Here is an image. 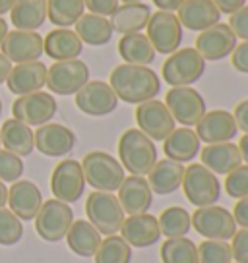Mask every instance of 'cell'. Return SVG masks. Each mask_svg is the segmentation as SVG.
Instances as JSON below:
<instances>
[{
	"instance_id": "3957f363",
	"label": "cell",
	"mask_w": 248,
	"mask_h": 263,
	"mask_svg": "<svg viewBox=\"0 0 248 263\" xmlns=\"http://www.w3.org/2000/svg\"><path fill=\"white\" fill-rule=\"evenodd\" d=\"M82 171L85 176V184L97 192H116L120 188L124 176V168L120 161L105 151H90L83 157Z\"/></svg>"
},
{
	"instance_id": "f5cc1de1",
	"label": "cell",
	"mask_w": 248,
	"mask_h": 263,
	"mask_svg": "<svg viewBox=\"0 0 248 263\" xmlns=\"http://www.w3.org/2000/svg\"><path fill=\"white\" fill-rule=\"evenodd\" d=\"M239 151H240V157H242V161L248 164V134H244L239 141Z\"/></svg>"
},
{
	"instance_id": "e0dca14e",
	"label": "cell",
	"mask_w": 248,
	"mask_h": 263,
	"mask_svg": "<svg viewBox=\"0 0 248 263\" xmlns=\"http://www.w3.org/2000/svg\"><path fill=\"white\" fill-rule=\"evenodd\" d=\"M0 49L10 62H16V64L33 62L45 54L41 35L35 31H22V29L6 33L4 41L0 43Z\"/></svg>"
},
{
	"instance_id": "ee69618b",
	"label": "cell",
	"mask_w": 248,
	"mask_h": 263,
	"mask_svg": "<svg viewBox=\"0 0 248 263\" xmlns=\"http://www.w3.org/2000/svg\"><path fill=\"white\" fill-rule=\"evenodd\" d=\"M229 27L237 35V39L248 41V6H242L229 17Z\"/></svg>"
},
{
	"instance_id": "b9f144b4",
	"label": "cell",
	"mask_w": 248,
	"mask_h": 263,
	"mask_svg": "<svg viewBox=\"0 0 248 263\" xmlns=\"http://www.w3.org/2000/svg\"><path fill=\"white\" fill-rule=\"evenodd\" d=\"M24 174V161L22 157L10 153L6 149H0V180L16 182Z\"/></svg>"
},
{
	"instance_id": "60d3db41",
	"label": "cell",
	"mask_w": 248,
	"mask_h": 263,
	"mask_svg": "<svg viewBox=\"0 0 248 263\" xmlns=\"http://www.w3.org/2000/svg\"><path fill=\"white\" fill-rule=\"evenodd\" d=\"M225 192L235 199L248 196V164H240L225 178Z\"/></svg>"
},
{
	"instance_id": "bcb514c9",
	"label": "cell",
	"mask_w": 248,
	"mask_h": 263,
	"mask_svg": "<svg viewBox=\"0 0 248 263\" xmlns=\"http://www.w3.org/2000/svg\"><path fill=\"white\" fill-rule=\"evenodd\" d=\"M233 68L240 74H248V41H242L231 52Z\"/></svg>"
},
{
	"instance_id": "9a60e30c",
	"label": "cell",
	"mask_w": 248,
	"mask_h": 263,
	"mask_svg": "<svg viewBox=\"0 0 248 263\" xmlns=\"http://www.w3.org/2000/svg\"><path fill=\"white\" fill-rule=\"evenodd\" d=\"M76 107L87 116H107L118 107V97L107 82L93 80L76 93Z\"/></svg>"
},
{
	"instance_id": "c3c4849f",
	"label": "cell",
	"mask_w": 248,
	"mask_h": 263,
	"mask_svg": "<svg viewBox=\"0 0 248 263\" xmlns=\"http://www.w3.org/2000/svg\"><path fill=\"white\" fill-rule=\"evenodd\" d=\"M233 116H235V122H237V128L242 130L244 134H248V99L240 101L239 105L233 110Z\"/></svg>"
},
{
	"instance_id": "52a82bcc",
	"label": "cell",
	"mask_w": 248,
	"mask_h": 263,
	"mask_svg": "<svg viewBox=\"0 0 248 263\" xmlns=\"http://www.w3.org/2000/svg\"><path fill=\"white\" fill-rule=\"evenodd\" d=\"M72 222H74V211L70 203L49 199V201H43L39 213L35 215V232L45 242L55 244L66 238Z\"/></svg>"
},
{
	"instance_id": "7c38bea8",
	"label": "cell",
	"mask_w": 248,
	"mask_h": 263,
	"mask_svg": "<svg viewBox=\"0 0 248 263\" xmlns=\"http://www.w3.org/2000/svg\"><path fill=\"white\" fill-rule=\"evenodd\" d=\"M85 176L82 171V163L74 159H64L55 166L50 174V192L55 199L64 203H76L83 196Z\"/></svg>"
},
{
	"instance_id": "f35d334b",
	"label": "cell",
	"mask_w": 248,
	"mask_h": 263,
	"mask_svg": "<svg viewBox=\"0 0 248 263\" xmlns=\"http://www.w3.org/2000/svg\"><path fill=\"white\" fill-rule=\"evenodd\" d=\"M200 263H233L231 244L227 240H204L198 246Z\"/></svg>"
},
{
	"instance_id": "ba28073f",
	"label": "cell",
	"mask_w": 248,
	"mask_h": 263,
	"mask_svg": "<svg viewBox=\"0 0 248 263\" xmlns=\"http://www.w3.org/2000/svg\"><path fill=\"white\" fill-rule=\"evenodd\" d=\"M192 229L206 240H231L237 232V222L229 209L221 205L196 207L190 215Z\"/></svg>"
},
{
	"instance_id": "f546056e",
	"label": "cell",
	"mask_w": 248,
	"mask_h": 263,
	"mask_svg": "<svg viewBox=\"0 0 248 263\" xmlns=\"http://www.w3.org/2000/svg\"><path fill=\"white\" fill-rule=\"evenodd\" d=\"M0 141L6 151L14 153L17 157H27L31 155L35 147L33 141V132L27 124L20 122L16 118L6 120L0 128Z\"/></svg>"
},
{
	"instance_id": "1f68e13d",
	"label": "cell",
	"mask_w": 248,
	"mask_h": 263,
	"mask_svg": "<svg viewBox=\"0 0 248 263\" xmlns=\"http://www.w3.org/2000/svg\"><path fill=\"white\" fill-rule=\"evenodd\" d=\"M76 35L80 37V41L91 47H103L113 39V25L111 20L97 14H83L76 22Z\"/></svg>"
},
{
	"instance_id": "ac0fdd59",
	"label": "cell",
	"mask_w": 248,
	"mask_h": 263,
	"mask_svg": "<svg viewBox=\"0 0 248 263\" xmlns=\"http://www.w3.org/2000/svg\"><path fill=\"white\" fill-rule=\"evenodd\" d=\"M196 136L204 143H223V141H233L235 136L239 134L235 116L229 110H207L202 116V120L196 124Z\"/></svg>"
},
{
	"instance_id": "2e32d148",
	"label": "cell",
	"mask_w": 248,
	"mask_h": 263,
	"mask_svg": "<svg viewBox=\"0 0 248 263\" xmlns=\"http://www.w3.org/2000/svg\"><path fill=\"white\" fill-rule=\"evenodd\" d=\"M237 47V35L233 33L229 24H215L211 27H207L204 31H200L196 37V45L194 49L200 52V57L204 60H223V58L231 57V52Z\"/></svg>"
},
{
	"instance_id": "4fadbf2b",
	"label": "cell",
	"mask_w": 248,
	"mask_h": 263,
	"mask_svg": "<svg viewBox=\"0 0 248 263\" xmlns=\"http://www.w3.org/2000/svg\"><path fill=\"white\" fill-rule=\"evenodd\" d=\"M57 101L50 93L35 91L29 95H20L12 105V115L16 120L27 126H43L57 115Z\"/></svg>"
},
{
	"instance_id": "6f0895ef",
	"label": "cell",
	"mask_w": 248,
	"mask_h": 263,
	"mask_svg": "<svg viewBox=\"0 0 248 263\" xmlns=\"http://www.w3.org/2000/svg\"><path fill=\"white\" fill-rule=\"evenodd\" d=\"M120 2H124V4H128V2H144V0H120Z\"/></svg>"
},
{
	"instance_id": "8fae6325",
	"label": "cell",
	"mask_w": 248,
	"mask_h": 263,
	"mask_svg": "<svg viewBox=\"0 0 248 263\" xmlns=\"http://www.w3.org/2000/svg\"><path fill=\"white\" fill-rule=\"evenodd\" d=\"M165 105L169 112L173 115L174 122L182 124L186 128L196 126L202 120V116L207 112L206 99L202 93L188 87H171L165 95Z\"/></svg>"
},
{
	"instance_id": "e575fe53",
	"label": "cell",
	"mask_w": 248,
	"mask_h": 263,
	"mask_svg": "<svg viewBox=\"0 0 248 263\" xmlns=\"http://www.w3.org/2000/svg\"><path fill=\"white\" fill-rule=\"evenodd\" d=\"M85 12L83 0H47V20L57 27L74 25Z\"/></svg>"
},
{
	"instance_id": "11a10c76",
	"label": "cell",
	"mask_w": 248,
	"mask_h": 263,
	"mask_svg": "<svg viewBox=\"0 0 248 263\" xmlns=\"http://www.w3.org/2000/svg\"><path fill=\"white\" fill-rule=\"evenodd\" d=\"M14 4H16V0H0V16L8 14Z\"/></svg>"
},
{
	"instance_id": "8992f818",
	"label": "cell",
	"mask_w": 248,
	"mask_h": 263,
	"mask_svg": "<svg viewBox=\"0 0 248 263\" xmlns=\"http://www.w3.org/2000/svg\"><path fill=\"white\" fill-rule=\"evenodd\" d=\"M85 213L90 222L105 236L116 234L124 222V209L118 197L111 192H91L85 201Z\"/></svg>"
},
{
	"instance_id": "db71d44e",
	"label": "cell",
	"mask_w": 248,
	"mask_h": 263,
	"mask_svg": "<svg viewBox=\"0 0 248 263\" xmlns=\"http://www.w3.org/2000/svg\"><path fill=\"white\" fill-rule=\"evenodd\" d=\"M8 203V188L4 186V182L0 180V209Z\"/></svg>"
},
{
	"instance_id": "681fc988",
	"label": "cell",
	"mask_w": 248,
	"mask_h": 263,
	"mask_svg": "<svg viewBox=\"0 0 248 263\" xmlns=\"http://www.w3.org/2000/svg\"><path fill=\"white\" fill-rule=\"evenodd\" d=\"M214 4L217 6V10L221 14L231 16L237 10H240L242 6H246V0H214Z\"/></svg>"
},
{
	"instance_id": "9f6ffc18",
	"label": "cell",
	"mask_w": 248,
	"mask_h": 263,
	"mask_svg": "<svg viewBox=\"0 0 248 263\" xmlns=\"http://www.w3.org/2000/svg\"><path fill=\"white\" fill-rule=\"evenodd\" d=\"M6 33H8V24L0 17V43L4 41V37H6Z\"/></svg>"
},
{
	"instance_id": "7bdbcfd3",
	"label": "cell",
	"mask_w": 248,
	"mask_h": 263,
	"mask_svg": "<svg viewBox=\"0 0 248 263\" xmlns=\"http://www.w3.org/2000/svg\"><path fill=\"white\" fill-rule=\"evenodd\" d=\"M231 252L237 263H248V229H237L233 234Z\"/></svg>"
},
{
	"instance_id": "ffe728a7",
	"label": "cell",
	"mask_w": 248,
	"mask_h": 263,
	"mask_svg": "<svg viewBox=\"0 0 248 263\" xmlns=\"http://www.w3.org/2000/svg\"><path fill=\"white\" fill-rule=\"evenodd\" d=\"M8 205L10 211L16 215L20 221H33L43 205L41 190L31 180L12 182L8 190Z\"/></svg>"
},
{
	"instance_id": "680465c9",
	"label": "cell",
	"mask_w": 248,
	"mask_h": 263,
	"mask_svg": "<svg viewBox=\"0 0 248 263\" xmlns=\"http://www.w3.org/2000/svg\"><path fill=\"white\" fill-rule=\"evenodd\" d=\"M0 115H2V99H0Z\"/></svg>"
},
{
	"instance_id": "4dcf8cb0",
	"label": "cell",
	"mask_w": 248,
	"mask_h": 263,
	"mask_svg": "<svg viewBox=\"0 0 248 263\" xmlns=\"http://www.w3.org/2000/svg\"><path fill=\"white\" fill-rule=\"evenodd\" d=\"M10 22L22 31H37L47 22V0H16L10 10Z\"/></svg>"
},
{
	"instance_id": "d6a6232c",
	"label": "cell",
	"mask_w": 248,
	"mask_h": 263,
	"mask_svg": "<svg viewBox=\"0 0 248 263\" xmlns=\"http://www.w3.org/2000/svg\"><path fill=\"white\" fill-rule=\"evenodd\" d=\"M118 54L126 64L149 66L155 60V49L151 47L146 33H128L118 41Z\"/></svg>"
},
{
	"instance_id": "44dd1931",
	"label": "cell",
	"mask_w": 248,
	"mask_h": 263,
	"mask_svg": "<svg viewBox=\"0 0 248 263\" xmlns=\"http://www.w3.org/2000/svg\"><path fill=\"white\" fill-rule=\"evenodd\" d=\"M122 234V238L136 248H149L157 244L159 238L163 236L159 229V221L149 213L141 215H130L126 217L122 227L118 230Z\"/></svg>"
},
{
	"instance_id": "d4e9b609",
	"label": "cell",
	"mask_w": 248,
	"mask_h": 263,
	"mask_svg": "<svg viewBox=\"0 0 248 263\" xmlns=\"http://www.w3.org/2000/svg\"><path fill=\"white\" fill-rule=\"evenodd\" d=\"M200 159L202 164L209 168L214 174H227L233 173L237 166L242 164L239 145H235L233 141H223V143H209L204 149H200Z\"/></svg>"
},
{
	"instance_id": "ab89813d",
	"label": "cell",
	"mask_w": 248,
	"mask_h": 263,
	"mask_svg": "<svg viewBox=\"0 0 248 263\" xmlns=\"http://www.w3.org/2000/svg\"><path fill=\"white\" fill-rule=\"evenodd\" d=\"M24 236V224L8 209H0V246H14Z\"/></svg>"
},
{
	"instance_id": "f6af8a7d",
	"label": "cell",
	"mask_w": 248,
	"mask_h": 263,
	"mask_svg": "<svg viewBox=\"0 0 248 263\" xmlns=\"http://www.w3.org/2000/svg\"><path fill=\"white\" fill-rule=\"evenodd\" d=\"M85 8L90 10V14H97L103 17H111L120 6V0H83Z\"/></svg>"
},
{
	"instance_id": "484cf974",
	"label": "cell",
	"mask_w": 248,
	"mask_h": 263,
	"mask_svg": "<svg viewBox=\"0 0 248 263\" xmlns=\"http://www.w3.org/2000/svg\"><path fill=\"white\" fill-rule=\"evenodd\" d=\"M200 138L192 128H174L165 140H163V151L167 159L176 161V163H190L200 153Z\"/></svg>"
},
{
	"instance_id": "6da1fadb",
	"label": "cell",
	"mask_w": 248,
	"mask_h": 263,
	"mask_svg": "<svg viewBox=\"0 0 248 263\" xmlns=\"http://www.w3.org/2000/svg\"><path fill=\"white\" fill-rule=\"evenodd\" d=\"M109 85L116 93L118 101L128 105H141L151 101L161 91V80L149 66L120 64L111 72Z\"/></svg>"
},
{
	"instance_id": "9c48e42d",
	"label": "cell",
	"mask_w": 248,
	"mask_h": 263,
	"mask_svg": "<svg viewBox=\"0 0 248 263\" xmlns=\"http://www.w3.org/2000/svg\"><path fill=\"white\" fill-rule=\"evenodd\" d=\"M182 27L179 17L174 12H163L157 10L155 14H151L148 25H146V35H148L151 47L155 49V52L159 54H171L176 49H181L182 43Z\"/></svg>"
},
{
	"instance_id": "30bf717a",
	"label": "cell",
	"mask_w": 248,
	"mask_h": 263,
	"mask_svg": "<svg viewBox=\"0 0 248 263\" xmlns=\"http://www.w3.org/2000/svg\"><path fill=\"white\" fill-rule=\"evenodd\" d=\"M90 82V68L85 62L72 60H58L47 70V87L55 95H76L85 83Z\"/></svg>"
},
{
	"instance_id": "f1b7e54d",
	"label": "cell",
	"mask_w": 248,
	"mask_h": 263,
	"mask_svg": "<svg viewBox=\"0 0 248 263\" xmlns=\"http://www.w3.org/2000/svg\"><path fill=\"white\" fill-rule=\"evenodd\" d=\"M151 6L144 4V2H128V4H120L111 20L113 31L120 33V35H128V33H140L146 29L149 17H151Z\"/></svg>"
},
{
	"instance_id": "7a4b0ae2",
	"label": "cell",
	"mask_w": 248,
	"mask_h": 263,
	"mask_svg": "<svg viewBox=\"0 0 248 263\" xmlns=\"http://www.w3.org/2000/svg\"><path fill=\"white\" fill-rule=\"evenodd\" d=\"M118 157L124 171L134 176H148V173L157 163V147L138 128H130L118 140Z\"/></svg>"
},
{
	"instance_id": "83f0119b",
	"label": "cell",
	"mask_w": 248,
	"mask_h": 263,
	"mask_svg": "<svg viewBox=\"0 0 248 263\" xmlns=\"http://www.w3.org/2000/svg\"><path fill=\"white\" fill-rule=\"evenodd\" d=\"M43 50L55 62L72 60V58H78L82 54L83 43L80 41L76 31L68 29V27H58V29L47 33V37L43 39Z\"/></svg>"
},
{
	"instance_id": "5b68a950",
	"label": "cell",
	"mask_w": 248,
	"mask_h": 263,
	"mask_svg": "<svg viewBox=\"0 0 248 263\" xmlns=\"http://www.w3.org/2000/svg\"><path fill=\"white\" fill-rule=\"evenodd\" d=\"M181 188L194 207L215 205L221 197V182L217 174H214L202 163H194L184 168Z\"/></svg>"
},
{
	"instance_id": "816d5d0a",
	"label": "cell",
	"mask_w": 248,
	"mask_h": 263,
	"mask_svg": "<svg viewBox=\"0 0 248 263\" xmlns=\"http://www.w3.org/2000/svg\"><path fill=\"white\" fill-rule=\"evenodd\" d=\"M10 70H12V62L0 52V83H4L6 80H8Z\"/></svg>"
},
{
	"instance_id": "8d00e7d4",
	"label": "cell",
	"mask_w": 248,
	"mask_h": 263,
	"mask_svg": "<svg viewBox=\"0 0 248 263\" xmlns=\"http://www.w3.org/2000/svg\"><path fill=\"white\" fill-rule=\"evenodd\" d=\"M161 261L163 263H200L198 246L190 238H167L161 244Z\"/></svg>"
},
{
	"instance_id": "836d02e7",
	"label": "cell",
	"mask_w": 248,
	"mask_h": 263,
	"mask_svg": "<svg viewBox=\"0 0 248 263\" xmlns=\"http://www.w3.org/2000/svg\"><path fill=\"white\" fill-rule=\"evenodd\" d=\"M68 248L80 257H93L101 244V232L90 221H74L66 234Z\"/></svg>"
},
{
	"instance_id": "4316f807",
	"label": "cell",
	"mask_w": 248,
	"mask_h": 263,
	"mask_svg": "<svg viewBox=\"0 0 248 263\" xmlns=\"http://www.w3.org/2000/svg\"><path fill=\"white\" fill-rule=\"evenodd\" d=\"M182 176H184V164L171 161V159H161L153 164L146 180L153 194L169 196L182 186Z\"/></svg>"
},
{
	"instance_id": "7dc6e473",
	"label": "cell",
	"mask_w": 248,
	"mask_h": 263,
	"mask_svg": "<svg viewBox=\"0 0 248 263\" xmlns=\"http://www.w3.org/2000/svg\"><path fill=\"white\" fill-rule=\"evenodd\" d=\"M233 217H235V222L240 229H248V196L240 197L239 201L233 207Z\"/></svg>"
},
{
	"instance_id": "d590c367",
	"label": "cell",
	"mask_w": 248,
	"mask_h": 263,
	"mask_svg": "<svg viewBox=\"0 0 248 263\" xmlns=\"http://www.w3.org/2000/svg\"><path fill=\"white\" fill-rule=\"evenodd\" d=\"M157 221L161 234H165L167 238H182L192 230L190 213L179 205L167 207L165 211L159 215Z\"/></svg>"
},
{
	"instance_id": "74e56055",
	"label": "cell",
	"mask_w": 248,
	"mask_h": 263,
	"mask_svg": "<svg viewBox=\"0 0 248 263\" xmlns=\"http://www.w3.org/2000/svg\"><path fill=\"white\" fill-rule=\"evenodd\" d=\"M95 263H130L132 261V246L122 236H107L101 240L95 252Z\"/></svg>"
},
{
	"instance_id": "f907efd6",
	"label": "cell",
	"mask_w": 248,
	"mask_h": 263,
	"mask_svg": "<svg viewBox=\"0 0 248 263\" xmlns=\"http://www.w3.org/2000/svg\"><path fill=\"white\" fill-rule=\"evenodd\" d=\"M184 0H153V4L163 12H176Z\"/></svg>"
},
{
	"instance_id": "cb8c5ba5",
	"label": "cell",
	"mask_w": 248,
	"mask_h": 263,
	"mask_svg": "<svg viewBox=\"0 0 248 263\" xmlns=\"http://www.w3.org/2000/svg\"><path fill=\"white\" fill-rule=\"evenodd\" d=\"M8 89L14 95H29L35 91H41L47 85V66L41 60L22 62L10 70Z\"/></svg>"
},
{
	"instance_id": "603a6c76",
	"label": "cell",
	"mask_w": 248,
	"mask_h": 263,
	"mask_svg": "<svg viewBox=\"0 0 248 263\" xmlns=\"http://www.w3.org/2000/svg\"><path fill=\"white\" fill-rule=\"evenodd\" d=\"M176 17L182 27L188 31H204L211 25L219 24L221 12L217 10L214 0H184L176 10Z\"/></svg>"
},
{
	"instance_id": "7402d4cb",
	"label": "cell",
	"mask_w": 248,
	"mask_h": 263,
	"mask_svg": "<svg viewBox=\"0 0 248 263\" xmlns=\"http://www.w3.org/2000/svg\"><path fill=\"white\" fill-rule=\"evenodd\" d=\"M118 192V201L122 205L124 213L128 215H141L148 213L151 203H153V192L149 188L148 180L144 176H126L120 184Z\"/></svg>"
},
{
	"instance_id": "5bb4252c",
	"label": "cell",
	"mask_w": 248,
	"mask_h": 263,
	"mask_svg": "<svg viewBox=\"0 0 248 263\" xmlns=\"http://www.w3.org/2000/svg\"><path fill=\"white\" fill-rule=\"evenodd\" d=\"M136 122L138 130L144 132L151 141H163L176 128V122L167 105L157 99L146 101L136 107Z\"/></svg>"
},
{
	"instance_id": "277c9868",
	"label": "cell",
	"mask_w": 248,
	"mask_h": 263,
	"mask_svg": "<svg viewBox=\"0 0 248 263\" xmlns=\"http://www.w3.org/2000/svg\"><path fill=\"white\" fill-rule=\"evenodd\" d=\"M204 72H206V60L200 57L198 50L190 47L171 52L161 68V76L171 87H188L202 80Z\"/></svg>"
},
{
	"instance_id": "d6986e66",
	"label": "cell",
	"mask_w": 248,
	"mask_h": 263,
	"mask_svg": "<svg viewBox=\"0 0 248 263\" xmlns=\"http://www.w3.org/2000/svg\"><path fill=\"white\" fill-rule=\"evenodd\" d=\"M35 147L47 157H64L76 145V134L62 124H43L33 134Z\"/></svg>"
},
{
	"instance_id": "91938a15",
	"label": "cell",
	"mask_w": 248,
	"mask_h": 263,
	"mask_svg": "<svg viewBox=\"0 0 248 263\" xmlns=\"http://www.w3.org/2000/svg\"><path fill=\"white\" fill-rule=\"evenodd\" d=\"M0 143H2V141H0Z\"/></svg>"
}]
</instances>
